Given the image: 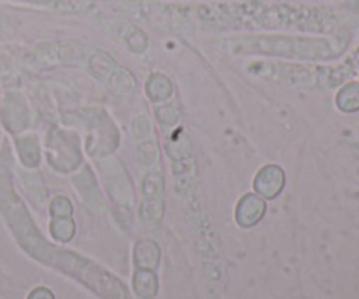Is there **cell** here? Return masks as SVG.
Returning <instances> with one entry per match:
<instances>
[{
  "mask_svg": "<svg viewBox=\"0 0 359 299\" xmlns=\"http://www.w3.org/2000/svg\"><path fill=\"white\" fill-rule=\"evenodd\" d=\"M0 210L9 221L11 230L14 231L21 247L35 259L74 277L83 282L88 289L97 293L102 299H128L126 287L111 273L104 272L100 266L74 254V252L62 251V249L46 244L41 233H37L35 230L34 221L28 216L23 202L14 193L9 174L2 165H0Z\"/></svg>",
  "mask_w": 359,
  "mask_h": 299,
  "instance_id": "cell-1",
  "label": "cell"
},
{
  "mask_svg": "<svg viewBox=\"0 0 359 299\" xmlns=\"http://www.w3.org/2000/svg\"><path fill=\"white\" fill-rule=\"evenodd\" d=\"M223 48L235 55H263L276 58L318 60L330 56L325 41L290 35H237L224 39Z\"/></svg>",
  "mask_w": 359,
  "mask_h": 299,
  "instance_id": "cell-2",
  "label": "cell"
},
{
  "mask_svg": "<svg viewBox=\"0 0 359 299\" xmlns=\"http://www.w3.org/2000/svg\"><path fill=\"white\" fill-rule=\"evenodd\" d=\"M248 70L255 76L263 77V79L273 81L279 84H287V86L297 88H311L314 86L316 81L312 79V70L307 67L293 65V63H284L279 60H263V62L249 63Z\"/></svg>",
  "mask_w": 359,
  "mask_h": 299,
  "instance_id": "cell-3",
  "label": "cell"
},
{
  "mask_svg": "<svg viewBox=\"0 0 359 299\" xmlns=\"http://www.w3.org/2000/svg\"><path fill=\"white\" fill-rule=\"evenodd\" d=\"M88 154L93 158H105L118 147L119 133L114 123L104 111L91 109L88 116Z\"/></svg>",
  "mask_w": 359,
  "mask_h": 299,
  "instance_id": "cell-4",
  "label": "cell"
},
{
  "mask_svg": "<svg viewBox=\"0 0 359 299\" xmlns=\"http://www.w3.org/2000/svg\"><path fill=\"white\" fill-rule=\"evenodd\" d=\"M48 161L55 170L62 174L76 170L81 165V151L76 135L62 130L51 132L48 142Z\"/></svg>",
  "mask_w": 359,
  "mask_h": 299,
  "instance_id": "cell-5",
  "label": "cell"
},
{
  "mask_svg": "<svg viewBox=\"0 0 359 299\" xmlns=\"http://www.w3.org/2000/svg\"><path fill=\"white\" fill-rule=\"evenodd\" d=\"M165 181L158 170L149 172L142 182L140 217L147 224L160 223L165 212Z\"/></svg>",
  "mask_w": 359,
  "mask_h": 299,
  "instance_id": "cell-6",
  "label": "cell"
},
{
  "mask_svg": "<svg viewBox=\"0 0 359 299\" xmlns=\"http://www.w3.org/2000/svg\"><path fill=\"white\" fill-rule=\"evenodd\" d=\"M98 167H100L102 175H104V181L107 184V191L111 195L112 202L119 203L123 209H128L133 203V189L125 167L114 158H107L105 161H100Z\"/></svg>",
  "mask_w": 359,
  "mask_h": 299,
  "instance_id": "cell-7",
  "label": "cell"
},
{
  "mask_svg": "<svg viewBox=\"0 0 359 299\" xmlns=\"http://www.w3.org/2000/svg\"><path fill=\"white\" fill-rule=\"evenodd\" d=\"M86 49L76 41H63L56 44H42L34 51L35 63L42 67L51 65H79L84 60Z\"/></svg>",
  "mask_w": 359,
  "mask_h": 299,
  "instance_id": "cell-8",
  "label": "cell"
},
{
  "mask_svg": "<svg viewBox=\"0 0 359 299\" xmlns=\"http://www.w3.org/2000/svg\"><path fill=\"white\" fill-rule=\"evenodd\" d=\"M284 184H286V175L283 168L277 165H265L256 174L255 182H252L256 195L262 196L263 200L277 198L284 189Z\"/></svg>",
  "mask_w": 359,
  "mask_h": 299,
  "instance_id": "cell-9",
  "label": "cell"
},
{
  "mask_svg": "<svg viewBox=\"0 0 359 299\" xmlns=\"http://www.w3.org/2000/svg\"><path fill=\"white\" fill-rule=\"evenodd\" d=\"M266 212L265 200L259 195L249 193V195L242 196L238 202L237 209H235V221L241 228H252L263 219Z\"/></svg>",
  "mask_w": 359,
  "mask_h": 299,
  "instance_id": "cell-10",
  "label": "cell"
},
{
  "mask_svg": "<svg viewBox=\"0 0 359 299\" xmlns=\"http://www.w3.org/2000/svg\"><path fill=\"white\" fill-rule=\"evenodd\" d=\"M2 123L11 133H20L27 128L28 116H27V105H25L23 98L20 95H7L6 102L2 107Z\"/></svg>",
  "mask_w": 359,
  "mask_h": 299,
  "instance_id": "cell-11",
  "label": "cell"
},
{
  "mask_svg": "<svg viewBox=\"0 0 359 299\" xmlns=\"http://www.w3.org/2000/svg\"><path fill=\"white\" fill-rule=\"evenodd\" d=\"M165 151H167L168 158L174 163H177V161L179 163H184L193 154L191 140H189V137L181 128H177L168 135L167 144H165Z\"/></svg>",
  "mask_w": 359,
  "mask_h": 299,
  "instance_id": "cell-12",
  "label": "cell"
},
{
  "mask_svg": "<svg viewBox=\"0 0 359 299\" xmlns=\"http://www.w3.org/2000/svg\"><path fill=\"white\" fill-rule=\"evenodd\" d=\"M160 247L151 240H140L133 249L135 270H156L160 265Z\"/></svg>",
  "mask_w": 359,
  "mask_h": 299,
  "instance_id": "cell-13",
  "label": "cell"
},
{
  "mask_svg": "<svg viewBox=\"0 0 359 299\" xmlns=\"http://www.w3.org/2000/svg\"><path fill=\"white\" fill-rule=\"evenodd\" d=\"M174 93V84L165 74H151L146 81V97L154 104H163Z\"/></svg>",
  "mask_w": 359,
  "mask_h": 299,
  "instance_id": "cell-14",
  "label": "cell"
},
{
  "mask_svg": "<svg viewBox=\"0 0 359 299\" xmlns=\"http://www.w3.org/2000/svg\"><path fill=\"white\" fill-rule=\"evenodd\" d=\"M98 25H100V28L109 35V37L121 42V44H126L130 35H132L137 28L135 25H132L130 21L114 16H100L98 18Z\"/></svg>",
  "mask_w": 359,
  "mask_h": 299,
  "instance_id": "cell-15",
  "label": "cell"
},
{
  "mask_svg": "<svg viewBox=\"0 0 359 299\" xmlns=\"http://www.w3.org/2000/svg\"><path fill=\"white\" fill-rule=\"evenodd\" d=\"M105 83H107L109 91L119 98L130 97V95H133V91L137 88L135 77L126 69H116L114 74Z\"/></svg>",
  "mask_w": 359,
  "mask_h": 299,
  "instance_id": "cell-16",
  "label": "cell"
},
{
  "mask_svg": "<svg viewBox=\"0 0 359 299\" xmlns=\"http://www.w3.org/2000/svg\"><path fill=\"white\" fill-rule=\"evenodd\" d=\"M20 2L49 7L62 13H90L95 6L93 0H20Z\"/></svg>",
  "mask_w": 359,
  "mask_h": 299,
  "instance_id": "cell-17",
  "label": "cell"
},
{
  "mask_svg": "<svg viewBox=\"0 0 359 299\" xmlns=\"http://www.w3.org/2000/svg\"><path fill=\"white\" fill-rule=\"evenodd\" d=\"M133 291L140 299H153L158 293V279L154 270H135Z\"/></svg>",
  "mask_w": 359,
  "mask_h": 299,
  "instance_id": "cell-18",
  "label": "cell"
},
{
  "mask_svg": "<svg viewBox=\"0 0 359 299\" xmlns=\"http://www.w3.org/2000/svg\"><path fill=\"white\" fill-rule=\"evenodd\" d=\"M88 67H90V72L93 74L98 81H104V83L114 74V70L118 69L116 60L105 51H95L93 55L90 56V60H88Z\"/></svg>",
  "mask_w": 359,
  "mask_h": 299,
  "instance_id": "cell-19",
  "label": "cell"
},
{
  "mask_svg": "<svg viewBox=\"0 0 359 299\" xmlns=\"http://www.w3.org/2000/svg\"><path fill=\"white\" fill-rule=\"evenodd\" d=\"M18 153H20L21 163L27 168H35L41 163V151H39L37 139L34 135H25L16 139Z\"/></svg>",
  "mask_w": 359,
  "mask_h": 299,
  "instance_id": "cell-20",
  "label": "cell"
},
{
  "mask_svg": "<svg viewBox=\"0 0 359 299\" xmlns=\"http://www.w3.org/2000/svg\"><path fill=\"white\" fill-rule=\"evenodd\" d=\"M337 107L342 112L359 111V83H349L337 93Z\"/></svg>",
  "mask_w": 359,
  "mask_h": 299,
  "instance_id": "cell-21",
  "label": "cell"
},
{
  "mask_svg": "<svg viewBox=\"0 0 359 299\" xmlns=\"http://www.w3.org/2000/svg\"><path fill=\"white\" fill-rule=\"evenodd\" d=\"M154 118L160 123V126L163 128H172L179 123V118H181V109H179L177 102H163V104H158L156 109H154Z\"/></svg>",
  "mask_w": 359,
  "mask_h": 299,
  "instance_id": "cell-22",
  "label": "cell"
},
{
  "mask_svg": "<svg viewBox=\"0 0 359 299\" xmlns=\"http://www.w3.org/2000/svg\"><path fill=\"white\" fill-rule=\"evenodd\" d=\"M51 237L56 242H65L72 240L74 233H76V224H74L72 217H51Z\"/></svg>",
  "mask_w": 359,
  "mask_h": 299,
  "instance_id": "cell-23",
  "label": "cell"
},
{
  "mask_svg": "<svg viewBox=\"0 0 359 299\" xmlns=\"http://www.w3.org/2000/svg\"><path fill=\"white\" fill-rule=\"evenodd\" d=\"M158 156H160V153H158V147L154 140L146 139L137 146V158H139L140 163L146 165V167H151V165L156 163Z\"/></svg>",
  "mask_w": 359,
  "mask_h": 299,
  "instance_id": "cell-24",
  "label": "cell"
},
{
  "mask_svg": "<svg viewBox=\"0 0 359 299\" xmlns=\"http://www.w3.org/2000/svg\"><path fill=\"white\" fill-rule=\"evenodd\" d=\"M125 46L130 49V51L135 53V55H140V53H144L147 48H149V37H147L146 32L140 30V28L137 27L135 32L130 35V39L126 41Z\"/></svg>",
  "mask_w": 359,
  "mask_h": 299,
  "instance_id": "cell-25",
  "label": "cell"
},
{
  "mask_svg": "<svg viewBox=\"0 0 359 299\" xmlns=\"http://www.w3.org/2000/svg\"><path fill=\"white\" fill-rule=\"evenodd\" d=\"M51 217H72V203L65 196H55L51 202Z\"/></svg>",
  "mask_w": 359,
  "mask_h": 299,
  "instance_id": "cell-26",
  "label": "cell"
},
{
  "mask_svg": "<svg viewBox=\"0 0 359 299\" xmlns=\"http://www.w3.org/2000/svg\"><path fill=\"white\" fill-rule=\"evenodd\" d=\"M133 133L137 139H149L151 137V123L146 116H139L133 121Z\"/></svg>",
  "mask_w": 359,
  "mask_h": 299,
  "instance_id": "cell-27",
  "label": "cell"
},
{
  "mask_svg": "<svg viewBox=\"0 0 359 299\" xmlns=\"http://www.w3.org/2000/svg\"><path fill=\"white\" fill-rule=\"evenodd\" d=\"M28 299H55V296H53L51 291L46 289V287H37V289L32 291Z\"/></svg>",
  "mask_w": 359,
  "mask_h": 299,
  "instance_id": "cell-28",
  "label": "cell"
}]
</instances>
